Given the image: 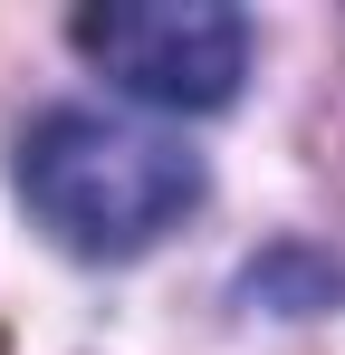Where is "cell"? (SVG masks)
Returning a JSON list of instances; mask_svg holds the SVG:
<instances>
[{
    "instance_id": "cell-1",
    "label": "cell",
    "mask_w": 345,
    "mask_h": 355,
    "mask_svg": "<svg viewBox=\"0 0 345 355\" xmlns=\"http://www.w3.org/2000/svg\"><path fill=\"white\" fill-rule=\"evenodd\" d=\"M19 192L77 259H134L202 202V154L144 125L57 106L19 135Z\"/></svg>"
},
{
    "instance_id": "cell-2",
    "label": "cell",
    "mask_w": 345,
    "mask_h": 355,
    "mask_svg": "<svg viewBox=\"0 0 345 355\" xmlns=\"http://www.w3.org/2000/svg\"><path fill=\"white\" fill-rule=\"evenodd\" d=\"M67 39L134 106H163V116H221L249 77V19L221 0H106V10H77Z\"/></svg>"
},
{
    "instance_id": "cell-3",
    "label": "cell",
    "mask_w": 345,
    "mask_h": 355,
    "mask_svg": "<svg viewBox=\"0 0 345 355\" xmlns=\"http://www.w3.org/2000/svg\"><path fill=\"white\" fill-rule=\"evenodd\" d=\"M240 288L269 297V307H288V317H307V307H336L345 297V269L336 259H307V250H278V259H259Z\"/></svg>"
}]
</instances>
